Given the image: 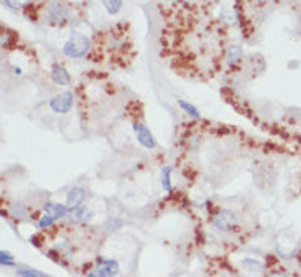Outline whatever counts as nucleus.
<instances>
[{
    "instance_id": "nucleus-23",
    "label": "nucleus",
    "mask_w": 301,
    "mask_h": 277,
    "mask_svg": "<svg viewBox=\"0 0 301 277\" xmlns=\"http://www.w3.org/2000/svg\"><path fill=\"white\" fill-rule=\"evenodd\" d=\"M266 277H290L286 272H282V270H275V272H270Z\"/></svg>"
},
{
    "instance_id": "nucleus-21",
    "label": "nucleus",
    "mask_w": 301,
    "mask_h": 277,
    "mask_svg": "<svg viewBox=\"0 0 301 277\" xmlns=\"http://www.w3.org/2000/svg\"><path fill=\"white\" fill-rule=\"evenodd\" d=\"M2 5L5 9L14 10V12H18V10L24 9V4L18 2V0H2Z\"/></svg>"
},
{
    "instance_id": "nucleus-3",
    "label": "nucleus",
    "mask_w": 301,
    "mask_h": 277,
    "mask_svg": "<svg viewBox=\"0 0 301 277\" xmlns=\"http://www.w3.org/2000/svg\"><path fill=\"white\" fill-rule=\"evenodd\" d=\"M212 224L216 226V229L222 231V233H229V231H234L237 228L238 218L230 210H219L212 216Z\"/></svg>"
},
{
    "instance_id": "nucleus-13",
    "label": "nucleus",
    "mask_w": 301,
    "mask_h": 277,
    "mask_svg": "<svg viewBox=\"0 0 301 277\" xmlns=\"http://www.w3.org/2000/svg\"><path fill=\"white\" fill-rule=\"evenodd\" d=\"M99 2L104 5L106 12L109 15H117L122 10L124 0H99Z\"/></svg>"
},
{
    "instance_id": "nucleus-19",
    "label": "nucleus",
    "mask_w": 301,
    "mask_h": 277,
    "mask_svg": "<svg viewBox=\"0 0 301 277\" xmlns=\"http://www.w3.org/2000/svg\"><path fill=\"white\" fill-rule=\"evenodd\" d=\"M56 223V219L53 218V216H50L48 213H44L42 218L38 219V228L40 229H48V228H51Z\"/></svg>"
},
{
    "instance_id": "nucleus-4",
    "label": "nucleus",
    "mask_w": 301,
    "mask_h": 277,
    "mask_svg": "<svg viewBox=\"0 0 301 277\" xmlns=\"http://www.w3.org/2000/svg\"><path fill=\"white\" fill-rule=\"evenodd\" d=\"M74 106V93L63 91L50 99V109L56 114H68Z\"/></svg>"
},
{
    "instance_id": "nucleus-24",
    "label": "nucleus",
    "mask_w": 301,
    "mask_h": 277,
    "mask_svg": "<svg viewBox=\"0 0 301 277\" xmlns=\"http://www.w3.org/2000/svg\"><path fill=\"white\" fill-rule=\"evenodd\" d=\"M86 277H104V275H102L98 269H92V270H90V272H88Z\"/></svg>"
},
{
    "instance_id": "nucleus-22",
    "label": "nucleus",
    "mask_w": 301,
    "mask_h": 277,
    "mask_svg": "<svg viewBox=\"0 0 301 277\" xmlns=\"http://www.w3.org/2000/svg\"><path fill=\"white\" fill-rule=\"evenodd\" d=\"M250 5H255V7H264V5H266L270 2V0H247Z\"/></svg>"
},
{
    "instance_id": "nucleus-6",
    "label": "nucleus",
    "mask_w": 301,
    "mask_h": 277,
    "mask_svg": "<svg viewBox=\"0 0 301 277\" xmlns=\"http://www.w3.org/2000/svg\"><path fill=\"white\" fill-rule=\"evenodd\" d=\"M88 196H89V193L86 188H82V186H74V188H71L68 191L64 205L70 208V211H76L78 208H81L84 203H86Z\"/></svg>"
},
{
    "instance_id": "nucleus-9",
    "label": "nucleus",
    "mask_w": 301,
    "mask_h": 277,
    "mask_svg": "<svg viewBox=\"0 0 301 277\" xmlns=\"http://www.w3.org/2000/svg\"><path fill=\"white\" fill-rule=\"evenodd\" d=\"M50 76H51V81H53L56 86H70L71 84V75L68 73V70L63 65L54 63L51 66Z\"/></svg>"
},
{
    "instance_id": "nucleus-16",
    "label": "nucleus",
    "mask_w": 301,
    "mask_h": 277,
    "mask_svg": "<svg viewBox=\"0 0 301 277\" xmlns=\"http://www.w3.org/2000/svg\"><path fill=\"white\" fill-rule=\"evenodd\" d=\"M10 213H12V216L16 219H24L28 216V208L24 203H14V205H10Z\"/></svg>"
},
{
    "instance_id": "nucleus-20",
    "label": "nucleus",
    "mask_w": 301,
    "mask_h": 277,
    "mask_svg": "<svg viewBox=\"0 0 301 277\" xmlns=\"http://www.w3.org/2000/svg\"><path fill=\"white\" fill-rule=\"evenodd\" d=\"M122 226H124V221L120 218H110L109 221L106 223V229L109 231V233H114V231L120 229Z\"/></svg>"
},
{
    "instance_id": "nucleus-1",
    "label": "nucleus",
    "mask_w": 301,
    "mask_h": 277,
    "mask_svg": "<svg viewBox=\"0 0 301 277\" xmlns=\"http://www.w3.org/2000/svg\"><path fill=\"white\" fill-rule=\"evenodd\" d=\"M43 20L51 27H64L71 22L70 5L61 0H48L43 7Z\"/></svg>"
},
{
    "instance_id": "nucleus-5",
    "label": "nucleus",
    "mask_w": 301,
    "mask_h": 277,
    "mask_svg": "<svg viewBox=\"0 0 301 277\" xmlns=\"http://www.w3.org/2000/svg\"><path fill=\"white\" fill-rule=\"evenodd\" d=\"M132 131H134V134H135V137H137V142H138L142 147H144V149H148V150L156 149L158 144H156L155 135L152 134V131L145 126L144 122L135 121V122L132 124Z\"/></svg>"
},
{
    "instance_id": "nucleus-14",
    "label": "nucleus",
    "mask_w": 301,
    "mask_h": 277,
    "mask_svg": "<svg viewBox=\"0 0 301 277\" xmlns=\"http://www.w3.org/2000/svg\"><path fill=\"white\" fill-rule=\"evenodd\" d=\"M72 213H74V216H76V219L79 223H89L90 219H92V216H94L92 210H90L88 205H82L81 208H78V210L72 211Z\"/></svg>"
},
{
    "instance_id": "nucleus-11",
    "label": "nucleus",
    "mask_w": 301,
    "mask_h": 277,
    "mask_svg": "<svg viewBox=\"0 0 301 277\" xmlns=\"http://www.w3.org/2000/svg\"><path fill=\"white\" fill-rule=\"evenodd\" d=\"M178 106L181 107V111H183L184 114H188L190 117L194 119V121H202V116H201L200 109H198L196 106H192L191 103H188V101L178 99Z\"/></svg>"
},
{
    "instance_id": "nucleus-15",
    "label": "nucleus",
    "mask_w": 301,
    "mask_h": 277,
    "mask_svg": "<svg viewBox=\"0 0 301 277\" xmlns=\"http://www.w3.org/2000/svg\"><path fill=\"white\" fill-rule=\"evenodd\" d=\"M16 277H50L48 274L42 272L38 269H33V267H16Z\"/></svg>"
},
{
    "instance_id": "nucleus-7",
    "label": "nucleus",
    "mask_w": 301,
    "mask_h": 277,
    "mask_svg": "<svg viewBox=\"0 0 301 277\" xmlns=\"http://www.w3.org/2000/svg\"><path fill=\"white\" fill-rule=\"evenodd\" d=\"M242 58H244V50L240 45H227L226 52H224V61L229 70H236L242 65Z\"/></svg>"
},
{
    "instance_id": "nucleus-18",
    "label": "nucleus",
    "mask_w": 301,
    "mask_h": 277,
    "mask_svg": "<svg viewBox=\"0 0 301 277\" xmlns=\"http://www.w3.org/2000/svg\"><path fill=\"white\" fill-rule=\"evenodd\" d=\"M0 264H2L4 267H12V265H15L14 254L2 249V251H0Z\"/></svg>"
},
{
    "instance_id": "nucleus-17",
    "label": "nucleus",
    "mask_w": 301,
    "mask_h": 277,
    "mask_svg": "<svg viewBox=\"0 0 301 277\" xmlns=\"http://www.w3.org/2000/svg\"><path fill=\"white\" fill-rule=\"evenodd\" d=\"M242 267L250 270V272H254V270H260V272H262V270L265 269V265L260 261H257V259L248 257V259H244V261H242Z\"/></svg>"
},
{
    "instance_id": "nucleus-8",
    "label": "nucleus",
    "mask_w": 301,
    "mask_h": 277,
    "mask_svg": "<svg viewBox=\"0 0 301 277\" xmlns=\"http://www.w3.org/2000/svg\"><path fill=\"white\" fill-rule=\"evenodd\" d=\"M96 269L104 277H116L120 272V265H118L116 259L102 257V256L96 259Z\"/></svg>"
},
{
    "instance_id": "nucleus-10",
    "label": "nucleus",
    "mask_w": 301,
    "mask_h": 277,
    "mask_svg": "<svg viewBox=\"0 0 301 277\" xmlns=\"http://www.w3.org/2000/svg\"><path fill=\"white\" fill-rule=\"evenodd\" d=\"M43 210L44 213H48L50 216H53L56 221L61 218H64L68 213H70V208L66 205H61V203H54V201H46L43 205Z\"/></svg>"
},
{
    "instance_id": "nucleus-12",
    "label": "nucleus",
    "mask_w": 301,
    "mask_h": 277,
    "mask_svg": "<svg viewBox=\"0 0 301 277\" xmlns=\"http://www.w3.org/2000/svg\"><path fill=\"white\" fill-rule=\"evenodd\" d=\"M172 173H173V167H172V165H164V167L162 168V178H160V182H162L163 190L166 191V193H172V191H173Z\"/></svg>"
},
{
    "instance_id": "nucleus-2",
    "label": "nucleus",
    "mask_w": 301,
    "mask_h": 277,
    "mask_svg": "<svg viewBox=\"0 0 301 277\" xmlns=\"http://www.w3.org/2000/svg\"><path fill=\"white\" fill-rule=\"evenodd\" d=\"M90 48H92L90 40L86 35H82V33L74 32L66 40V43L63 47V55L66 58H71V60H81L84 56H88Z\"/></svg>"
}]
</instances>
